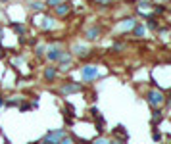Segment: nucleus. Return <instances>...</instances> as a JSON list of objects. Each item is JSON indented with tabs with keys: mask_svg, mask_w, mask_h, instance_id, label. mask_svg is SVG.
<instances>
[{
	"mask_svg": "<svg viewBox=\"0 0 171 144\" xmlns=\"http://www.w3.org/2000/svg\"><path fill=\"white\" fill-rule=\"evenodd\" d=\"M146 100H148V104L152 106V108H160V106H164V102H165V94L162 92V90L154 88V90H150V92H148Z\"/></svg>",
	"mask_w": 171,
	"mask_h": 144,
	"instance_id": "1",
	"label": "nucleus"
},
{
	"mask_svg": "<svg viewBox=\"0 0 171 144\" xmlns=\"http://www.w3.org/2000/svg\"><path fill=\"white\" fill-rule=\"evenodd\" d=\"M64 137H66V131H64V129H58V131L48 133L46 137H44V142H46V144H58Z\"/></svg>",
	"mask_w": 171,
	"mask_h": 144,
	"instance_id": "2",
	"label": "nucleus"
},
{
	"mask_svg": "<svg viewBox=\"0 0 171 144\" xmlns=\"http://www.w3.org/2000/svg\"><path fill=\"white\" fill-rule=\"evenodd\" d=\"M81 75H83L85 81H92L98 77V67L96 65H85L83 69H81Z\"/></svg>",
	"mask_w": 171,
	"mask_h": 144,
	"instance_id": "3",
	"label": "nucleus"
},
{
	"mask_svg": "<svg viewBox=\"0 0 171 144\" xmlns=\"http://www.w3.org/2000/svg\"><path fill=\"white\" fill-rule=\"evenodd\" d=\"M83 88L79 83H67L62 86V94H73V92H79V90Z\"/></svg>",
	"mask_w": 171,
	"mask_h": 144,
	"instance_id": "4",
	"label": "nucleus"
},
{
	"mask_svg": "<svg viewBox=\"0 0 171 144\" xmlns=\"http://www.w3.org/2000/svg\"><path fill=\"white\" fill-rule=\"evenodd\" d=\"M64 54V50H62V48H60V46H50V48H48V60H52V61H56V60H60V56H62Z\"/></svg>",
	"mask_w": 171,
	"mask_h": 144,
	"instance_id": "5",
	"label": "nucleus"
},
{
	"mask_svg": "<svg viewBox=\"0 0 171 144\" xmlns=\"http://www.w3.org/2000/svg\"><path fill=\"white\" fill-rule=\"evenodd\" d=\"M98 37H100V27H92V29L87 31V39L88 40H94V39H98Z\"/></svg>",
	"mask_w": 171,
	"mask_h": 144,
	"instance_id": "6",
	"label": "nucleus"
},
{
	"mask_svg": "<svg viewBox=\"0 0 171 144\" xmlns=\"http://www.w3.org/2000/svg\"><path fill=\"white\" fill-rule=\"evenodd\" d=\"M56 73H58V71H56V67H46V69H44V79H46V81H54L56 79Z\"/></svg>",
	"mask_w": 171,
	"mask_h": 144,
	"instance_id": "7",
	"label": "nucleus"
},
{
	"mask_svg": "<svg viewBox=\"0 0 171 144\" xmlns=\"http://www.w3.org/2000/svg\"><path fill=\"white\" fill-rule=\"evenodd\" d=\"M56 12H58V15H66L69 12V4H58V6H56Z\"/></svg>",
	"mask_w": 171,
	"mask_h": 144,
	"instance_id": "8",
	"label": "nucleus"
},
{
	"mask_svg": "<svg viewBox=\"0 0 171 144\" xmlns=\"http://www.w3.org/2000/svg\"><path fill=\"white\" fill-rule=\"evenodd\" d=\"M144 33H146L144 25H135V35L137 37H144Z\"/></svg>",
	"mask_w": 171,
	"mask_h": 144,
	"instance_id": "9",
	"label": "nucleus"
},
{
	"mask_svg": "<svg viewBox=\"0 0 171 144\" xmlns=\"http://www.w3.org/2000/svg\"><path fill=\"white\" fill-rule=\"evenodd\" d=\"M60 61H62L64 65H69V64H71V56H69V54H62V56H60Z\"/></svg>",
	"mask_w": 171,
	"mask_h": 144,
	"instance_id": "10",
	"label": "nucleus"
},
{
	"mask_svg": "<svg viewBox=\"0 0 171 144\" xmlns=\"http://www.w3.org/2000/svg\"><path fill=\"white\" fill-rule=\"evenodd\" d=\"M12 27H14L15 33H19V35H25V27L23 25H18V23H12Z\"/></svg>",
	"mask_w": 171,
	"mask_h": 144,
	"instance_id": "11",
	"label": "nucleus"
},
{
	"mask_svg": "<svg viewBox=\"0 0 171 144\" xmlns=\"http://www.w3.org/2000/svg\"><path fill=\"white\" fill-rule=\"evenodd\" d=\"M54 27V19H44V23H42V29H52Z\"/></svg>",
	"mask_w": 171,
	"mask_h": 144,
	"instance_id": "12",
	"label": "nucleus"
},
{
	"mask_svg": "<svg viewBox=\"0 0 171 144\" xmlns=\"http://www.w3.org/2000/svg\"><path fill=\"white\" fill-rule=\"evenodd\" d=\"M75 52H77V56H87V48H83V46H75Z\"/></svg>",
	"mask_w": 171,
	"mask_h": 144,
	"instance_id": "13",
	"label": "nucleus"
},
{
	"mask_svg": "<svg viewBox=\"0 0 171 144\" xmlns=\"http://www.w3.org/2000/svg\"><path fill=\"white\" fill-rule=\"evenodd\" d=\"M31 8H33V10H37V12H40V10L44 8V4H42V2H33V4H31Z\"/></svg>",
	"mask_w": 171,
	"mask_h": 144,
	"instance_id": "14",
	"label": "nucleus"
},
{
	"mask_svg": "<svg viewBox=\"0 0 171 144\" xmlns=\"http://www.w3.org/2000/svg\"><path fill=\"white\" fill-rule=\"evenodd\" d=\"M148 27L152 29V31H156V29H158V23H156V19H154V18L148 19Z\"/></svg>",
	"mask_w": 171,
	"mask_h": 144,
	"instance_id": "15",
	"label": "nucleus"
},
{
	"mask_svg": "<svg viewBox=\"0 0 171 144\" xmlns=\"http://www.w3.org/2000/svg\"><path fill=\"white\" fill-rule=\"evenodd\" d=\"M92 144H112V142H110V140H108V138H104V137H100V138H96V140H94V142H92Z\"/></svg>",
	"mask_w": 171,
	"mask_h": 144,
	"instance_id": "16",
	"label": "nucleus"
},
{
	"mask_svg": "<svg viewBox=\"0 0 171 144\" xmlns=\"http://www.w3.org/2000/svg\"><path fill=\"white\" fill-rule=\"evenodd\" d=\"M160 119H162V112H160V110H156V112H154V115H152V121L156 123V121H160Z\"/></svg>",
	"mask_w": 171,
	"mask_h": 144,
	"instance_id": "17",
	"label": "nucleus"
},
{
	"mask_svg": "<svg viewBox=\"0 0 171 144\" xmlns=\"http://www.w3.org/2000/svg\"><path fill=\"white\" fill-rule=\"evenodd\" d=\"M58 4H62V0H46V6H52V8H56Z\"/></svg>",
	"mask_w": 171,
	"mask_h": 144,
	"instance_id": "18",
	"label": "nucleus"
},
{
	"mask_svg": "<svg viewBox=\"0 0 171 144\" xmlns=\"http://www.w3.org/2000/svg\"><path fill=\"white\" fill-rule=\"evenodd\" d=\"M58 144H73V138H69L67 134H66V137H64V138H62V140H60Z\"/></svg>",
	"mask_w": 171,
	"mask_h": 144,
	"instance_id": "19",
	"label": "nucleus"
},
{
	"mask_svg": "<svg viewBox=\"0 0 171 144\" xmlns=\"http://www.w3.org/2000/svg\"><path fill=\"white\" fill-rule=\"evenodd\" d=\"M164 10H165L164 6H156V14H164Z\"/></svg>",
	"mask_w": 171,
	"mask_h": 144,
	"instance_id": "20",
	"label": "nucleus"
},
{
	"mask_svg": "<svg viewBox=\"0 0 171 144\" xmlns=\"http://www.w3.org/2000/svg\"><path fill=\"white\" fill-rule=\"evenodd\" d=\"M2 106H4V98L0 96V108H2Z\"/></svg>",
	"mask_w": 171,
	"mask_h": 144,
	"instance_id": "21",
	"label": "nucleus"
},
{
	"mask_svg": "<svg viewBox=\"0 0 171 144\" xmlns=\"http://www.w3.org/2000/svg\"><path fill=\"white\" fill-rule=\"evenodd\" d=\"M0 39H2V29H0Z\"/></svg>",
	"mask_w": 171,
	"mask_h": 144,
	"instance_id": "22",
	"label": "nucleus"
}]
</instances>
